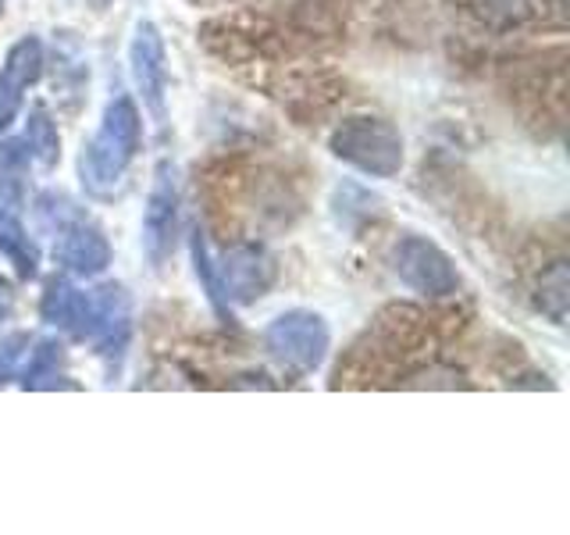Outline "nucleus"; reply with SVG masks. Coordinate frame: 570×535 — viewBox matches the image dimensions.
Masks as SVG:
<instances>
[{"mask_svg":"<svg viewBox=\"0 0 570 535\" xmlns=\"http://www.w3.org/2000/svg\"><path fill=\"white\" fill-rule=\"evenodd\" d=\"M392 272L421 296H450L460 290V272L445 250L424 236H403L392 246Z\"/></svg>","mask_w":570,"mask_h":535,"instance_id":"5","label":"nucleus"},{"mask_svg":"<svg viewBox=\"0 0 570 535\" xmlns=\"http://www.w3.org/2000/svg\"><path fill=\"white\" fill-rule=\"evenodd\" d=\"M40 218L53 228V257L71 275H100L111 264V243L94 218H86L65 196H40Z\"/></svg>","mask_w":570,"mask_h":535,"instance_id":"2","label":"nucleus"},{"mask_svg":"<svg viewBox=\"0 0 570 535\" xmlns=\"http://www.w3.org/2000/svg\"><path fill=\"white\" fill-rule=\"evenodd\" d=\"M22 386L26 389H58V386H68L65 382V347L47 339L32 350L29 364L22 371Z\"/></svg>","mask_w":570,"mask_h":535,"instance_id":"13","label":"nucleus"},{"mask_svg":"<svg viewBox=\"0 0 570 535\" xmlns=\"http://www.w3.org/2000/svg\"><path fill=\"white\" fill-rule=\"evenodd\" d=\"M567 264L557 261L549 268V272H542V285H539V303H542V311L557 321V325H563V318H567Z\"/></svg>","mask_w":570,"mask_h":535,"instance_id":"15","label":"nucleus"},{"mask_svg":"<svg viewBox=\"0 0 570 535\" xmlns=\"http://www.w3.org/2000/svg\"><path fill=\"white\" fill-rule=\"evenodd\" d=\"M26 147H29V157L40 160L43 168H53L61 157V136H58V125L50 121V115L43 107H36L26 121Z\"/></svg>","mask_w":570,"mask_h":535,"instance_id":"14","label":"nucleus"},{"mask_svg":"<svg viewBox=\"0 0 570 535\" xmlns=\"http://www.w3.org/2000/svg\"><path fill=\"white\" fill-rule=\"evenodd\" d=\"M178 232V183L171 160H160L154 172V186L147 196V211H142V250L154 268L168 261Z\"/></svg>","mask_w":570,"mask_h":535,"instance_id":"9","label":"nucleus"},{"mask_svg":"<svg viewBox=\"0 0 570 535\" xmlns=\"http://www.w3.org/2000/svg\"><path fill=\"white\" fill-rule=\"evenodd\" d=\"M218 290L228 303H257L275 285V257L257 243L232 246L218 264Z\"/></svg>","mask_w":570,"mask_h":535,"instance_id":"8","label":"nucleus"},{"mask_svg":"<svg viewBox=\"0 0 570 535\" xmlns=\"http://www.w3.org/2000/svg\"><path fill=\"white\" fill-rule=\"evenodd\" d=\"M129 65H132V82L142 97V107L154 115L157 125H165L168 118V54L165 40L154 22H139L129 43Z\"/></svg>","mask_w":570,"mask_h":535,"instance_id":"7","label":"nucleus"},{"mask_svg":"<svg viewBox=\"0 0 570 535\" xmlns=\"http://www.w3.org/2000/svg\"><path fill=\"white\" fill-rule=\"evenodd\" d=\"M129 339H132V300L125 293V285L107 282L100 290L89 293L86 343H94V350L115 368V364H121Z\"/></svg>","mask_w":570,"mask_h":535,"instance_id":"6","label":"nucleus"},{"mask_svg":"<svg viewBox=\"0 0 570 535\" xmlns=\"http://www.w3.org/2000/svg\"><path fill=\"white\" fill-rule=\"evenodd\" d=\"M328 325L325 318L314 311H285L278 314L264 332V347L278 364L293 368L299 374H311L321 368L328 353Z\"/></svg>","mask_w":570,"mask_h":535,"instance_id":"4","label":"nucleus"},{"mask_svg":"<svg viewBox=\"0 0 570 535\" xmlns=\"http://www.w3.org/2000/svg\"><path fill=\"white\" fill-rule=\"evenodd\" d=\"M193 264H196V275H200L204 290H207V300L214 303V308H218V314H228V300L218 290V275H214V264L207 257V243H204L200 228H193Z\"/></svg>","mask_w":570,"mask_h":535,"instance_id":"16","label":"nucleus"},{"mask_svg":"<svg viewBox=\"0 0 570 535\" xmlns=\"http://www.w3.org/2000/svg\"><path fill=\"white\" fill-rule=\"evenodd\" d=\"M0 8H4V0H0Z\"/></svg>","mask_w":570,"mask_h":535,"instance_id":"20","label":"nucleus"},{"mask_svg":"<svg viewBox=\"0 0 570 535\" xmlns=\"http://www.w3.org/2000/svg\"><path fill=\"white\" fill-rule=\"evenodd\" d=\"M189 4H222V0H189Z\"/></svg>","mask_w":570,"mask_h":535,"instance_id":"19","label":"nucleus"},{"mask_svg":"<svg viewBox=\"0 0 570 535\" xmlns=\"http://www.w3.org/2000/svg\"><path fill=\"white\" fill-rule=\"evenodd\" d=\"M26 347H29V335L26 332H11L8 339H0V386L11 379L18 361H22V357L29 353Z\"/></svg>","mask_w":570,"mask_h":535,"instance_id":"17","label":"nucleus"},{"mask_svg":"<svg viewBox=\"0 0 570 535\" xmlns=\"http://www.w3.org/2000/svg\"><path fill=\"white\" fill-rule=\"evenodd\" d=\"M0 254L14 264L18 279H36V272H40V246L29 240L22 225V207L0 204Z\"/></svg>","mask_w":570,"mask_h":535,"instance_id":"12","label":"nucleus"},{"mask_svg":"<svg viewBox=\"0 0 570 535\" xmlns=\"http://www.w3.org/2000/svg\"><path fill=\"white\" fill-rule=\"evenodd\" d=\"M43 318L50 325L71 332L76 339H86L89 332V293L68 285L65 279H53L43 293Z\"/></svg>","mask_w":570,"mask_h":535,"instance_id":"11","label":"nucleus"},{"mask_svg":"<svg viewBox=\"0 0 570 535\" xmlns=\"http://www.w3.org/2000/svg\"><path fill=\"white\" fill-rule=\"evenodd\" d=\"M43 71V43L36 36H22L11 50L4 65H0V133L18 118L22 100L32 89V82Z\"/></svg>","mask_w":570,"mask_h":535,"instance_id":"10","label":"nucleus"},{"mask_svg":"<svg viewBox=\"0 0 570 535\" xmlns=\"http://www.w3.org/2000/svg\"><path fill=\"white\" fill-rule=\"evenodd\" d=\"M328 147L338 160L374 178H392L403 168V136L392 121L374 115H353L332 133Z\"/></svg>","mask_w":570,"mask_h":535,"instance_id":"3","label":"nucleus"},{"mask_svg":"<svg viewBox=\"0 0 570 535\" xmlns=\"http://www.w3.org/2000/svg\"><path fill=\"white\" fill-rule=\"evenodd\" d=\"M86 4L94 8V11H107V4H111V0H86Z\"/></svg>","mask_w":570,"mask_h":535,"instance_id":"18","label":"nucleus"},{"mask_svg":"<svg viewBox=\"0 0 570 535\" xmlns=\"http://www.w3.org/2000/svg\"><path fill=\"white\" fill-rule=\"evenodd\" d=\"M139 139H142L139 107L132 104V97H115L104 107L100 129L82 147L79 157L82 186L97 196L115 193V186L121 183L139 154Z\"/></svg>","mask_w":570,"mask_h":535,"instance_id":"1","label":"nucleus"}]
</instances>
